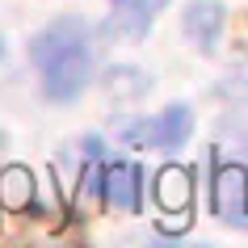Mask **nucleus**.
<instances>
[{"label": "nucleus", "mask_w": 248, "mask_h": 248, "mask_svg": "<svg viewBox=\"0 0 248 248\" xmlns=\"http://www.w3.org/2000/svg\"><path fill=\"white\" fill-rule=\"evenodd\" d=\"M30 59L51 101H76L93 80V34L80 17H55L30 42Z\"/></svg>", "instance_id": "nucleus-1"}, {"label": "nucleus", "mask_w": 248, "mask_h": 248, "mask_svg": "<svg viewBox=\"0 0 248 248\" xmlns=\"http://www.w3.org/2000/svg\"><path fill=\"white\" fill-rule=\"evenodd\" d=\"M189 131H194L189 105H169L164 114H152V118H139L131 126H122V139L135 147H152V152H172L189 139Z\"/></svg>", "instance_id": "nucleus-2"}, {"label": "nucleus", "mask_w": 248, "mask_h": 248, "mask_svg": "<svg viewBox=\"0 0 248 248\" xmlns=\"http://www.w3.org/2000/svg\"><path fill=\"white\" fill-rule=\"evenodd\" d=\"M210 202H215L219 219L248 227V164H240V160H215Z\"/></svg>", "instance_id": "nucleus-3"}, {"label": "nucleus", "mask_w": 248, "mask_h": 248, "mask_svg": "<svg viewBox=\"0 0 248 248\" xmlns=\"http://www.w3.org/2000/svg\"><path fill=\"white\" fill-rule=\"evenodd\" d=\"M84 177L97 181V189H101V198L109 206L139 215V206H143V194H139V164H131V160H109L105 169H89Z\"/></svg>", "instance_id": "nucleus-4"}, {"label": "nucleus", "mask_w": 248, "mask_h": 248, "mask_svg": "<svg viewBox=\"0 0 248 248\" xmlns=\"http://www.w3.org/2000/svg\"><path fill=\"white\" fill-rule=\"evenodd\" d=\"M223 4H215V0H194L189 9H185V34L202 46V51H215V42H219L223 34Z\"/></svg>", "instance_id": "nucleus-5"}, {"label": "nucleus", "mask_w": 248, "mask_h": 248, "mask_svg": "<svg viewBox=\"0 0 248 248\" xmlns=\"http://www.w3.org/2000/svg\"><path fill=\"white\" fill-rule=\"evenodd\" d=\"M109 4L118 9L122 26L131 30V34H143V30H147V21H152V17H156L160 9H164L169 0H109Z\"/></svg>", "instance_id": "nucleus-6"}, {"label": "nucleus", "mask_w": 248, "mask_h": 248, "mask_svg": "<svg viewBox=\"0 0 248 248\" xmlns=\"http://www.w3.org/2000/svg\"><path fill=\"white\" fill-rule=\"evenodd\" d=\"M0 198H4V206H30V198H34V177L26 169H4L0 172Z\"/></svg>", "instance_id": "nucleus-7"}, {"label": "nucleus", "mask_w": 248, "mask_h": 248, "mask_svg": "<svg viewBox=\"0 0 248 248\" xmlns=\"http://www.w3.org/2000/svg\"><path fill=\"white\" fill-rule=\"evenodd\" d=\"M156 194H160V206H169V210H185V206H189V181H185V172H181V169L160 172Z\"/></svg>", "instance_id": "nucleus-8"}, {"label": "nucleus", "mask_w": 248, "mask_h": 248, "mask_svg": "<svg viewBox=\"0 0 248 248\" xmlns=\"http://www.w3.org/2000/svg\"><path fill=\"white\" fill-rule=\"evenodd\" d=\"M227 97H232V105H240V109H248V55L240 59V67H235L232 76H227Z\"/></svg>", "instance_id": "nucleus-9"}]
</instances>
